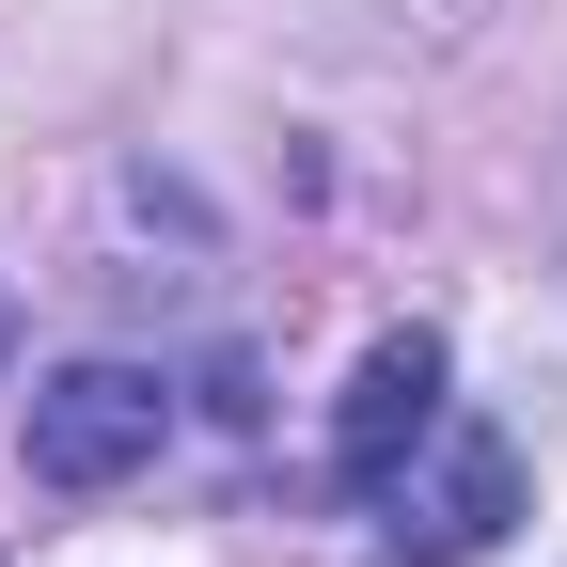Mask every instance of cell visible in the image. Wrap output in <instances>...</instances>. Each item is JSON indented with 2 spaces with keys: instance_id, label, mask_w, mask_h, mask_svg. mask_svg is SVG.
Masks as SVG:
<instances>
[{
  "instance_id": "obj_1",
  "label": "cell",
  "mask_w": 567,
  "mask_h": 567,
  "mask_svg": "<svg viewBox=\"0 0 567 567\" xmlns=\"http://www.w3.org/2000/svg\"><path fill=\"white\" fill-rule=\"evenodd\" d=\"M32 488H126L142 457L174 442V394L142 379V363H63V379H32Z\"/></svg>"
},
{
  "instance_id": "obj_2",
  "label": "cell",
  "mask_w": 567,
  "mask_h": 567,
  "mask_svg": "<svg viewBox=\"0 0 567 567\" xmlns=\"http://www.w3.org/2000/svg\"><path fill=\"white\" fill-rule=\"evenodd\" d=\"M379 505H394V536H379V567H473L488 536L520 520V442H488V425H442V473H425V488L394 473Z\"/></svg>"
},
{
  "instance_id": "obj_3",
  "label": "cell",
  "mask_w": 567,
  "mask_h": 567,
  "mask_svg": "<svg viewBox=\"0 0 567 567\" xmlns=\"http://www.w3.org/2000/svg\"><path fill=\"white\" fill-rule=\"evenodd\" d=\"M425 442H442V331H379V347H363V379H347V410H331V473L379 505V488H394Z\"/></svg>"
},
{
  "instance_id": "obj_4",
  "label": "cell",
  "mask_w": 567,
  "mask_h": 567,
  "mask_svg": "<svg viewBox=\"0 0 567 567\" xmlns=\"http://www.w3.org/2000/svg\"><path fill=\"white\" fill-rule=\"evenodd\" d=\"M0 363H17V300H0Z\"/></svg>"
}]
</instances>
